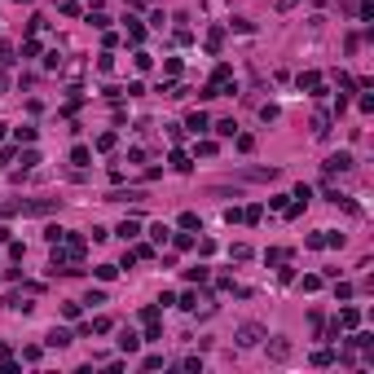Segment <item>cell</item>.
<instances>
[{
    "label": "cell",
    "instance_id": "6da1fadb",
    "mask_svg": "<svg viewBox=\"0 0 374 374\" xmlns=\"http://www.w3.org/2000/svg\"><path fill=\"white\" fill-rule=\"evenodd\" d=\"M352 167V154H330L326 159V172H348Z\"/></svg>",
    "mask_w": 374,
    "mask_h": 374
},
{
    "label": "cell",
    "instance_id": "7a4b0ae2",
    "mask_svg": "<svg viewBox=\"0 0 374 374\" xmlns=\"http://www.w3.org/2000/svg\"><path fill=\"white\" fill-rule=\"evenodd\" d=\"M299 88H304V93H321V75L317 71H304V75H299Z\"/></svg>",
    "mask_w": 374,
    "mask_h": 374
},
{
    "label": "cell",
    "instance_id": "3957f363",
    "mask_svg": "<svg viewBox=\"0 0 374 374\" xmlns=\"http://www.w3.org/2000/svg\"><path fill=\"white\" fill-rule=\"evenodd\" d=\"M357 321H361V313H357V308H343V313H339V321H335V326L352 330V326H357Z\"/></svg>",
    "mask_w": 374,
    "mask_h": 374
},
{
    "label": "cell",
    "instance_id": "277c9868",
    "mask_svg": "<svg viewBox=\"0 0 374 374\" xmlns=\"http://www.w3.org/2000/svg\"><path fill=\"white\" fill-rule=\"evenodd\" d=\"M185 128H189V132L198 137V132H207L211 123H207V115H189V119H185Z\"/></svg>",
    "mask_w": 374,
    "mask_h": 374
},
{
    "label": "cell",
    "instance_id": "5b68a950",
    "mask_svg": "<svg viewBox=\"0 0 374 374\" xmlns=\"http://www.w3.org/2000/svg\"><path fill=\"white\" fill-rule=\"evenodd\" d=\"M260 335H264L260 326H242L238 330V343H260Z\"/></svg>",
    "mask_w": 374,
    "mask_h": 374
},
{
    "label": "cell",
    "instance_id": "8992f818",
    "mask_svg": "<svg viewBox=\"0 0 374 374\" xmlns=\"http://www.w3.org/2000/svg\"><path fill=\"white\" fill-rule=\"evenodd\" d=\"M119 348H123V352H137V348H141V339H137L132 330H123V335H119Z\"/></svg>",
    "mask_w": 374,
    "mask_h": 374
},
{
    "label": "cell",
    "instance_id": "52a82bcc",
    "mask_svg": "<svg viewBox=\"0 0 374 374\" xmlns=\"http://www.w3.org/2000/svg\"><path fill=\"white\" fill-rule=\"evenodd\" d=\"M44 343H49V348H66V343H71V335H66V330H53Z\"/></svg>",
    "mask_w": 374,
    "mask_h": 374
},
{
    "label": "cell",
    "instance_id": "ba28073f",
    "mask_svg": "<svg viewBox=\"0 0 374 374\" xmlns=\"http://www.w3.org/2000/svg\"><path fill=\"white\" fill-rule=\"evenodd\" d=\"M313 132H317V137H326V132H330V115H326V110L313 119Z\"/></svg>",
    "mask_w": 374,
    "mask_h": 374
},
{
    "label": "cell",
    "instance_id": "9c48e42d",
    "mask_svg": "<svg viewBox=\"0 0 374 374\" xmlns=\"http://www.w3.org/2000/svg\"><path fill=\"white\" fill-rule=\"evenodd\" d=\"M88 159H93V154H88V145H75V150H71V163H79V167H84Z\"/></svg>",
    "mask_w": 374,
    "mask_h": 374
},
{
    "label": "cell",
    "instance_id": "30bf717a",
    "mask_svg": "<svg viewBox=\"0 0 374 374\" xmlns=\"http://www.w3.org/2000/svg\"><path fill=\"white\" fill-rule=\"evenodd\" d=\"M181 229H203V220H198L194 211H185V216H181Z\"/></svg>",
    "mask_w": 374,
    "mask_h": 374
},
{
    "label": "cell",
    "instance_id": "8fae6325",
    "mask_svg": "<svg viewBox=\"0 0 374 374\" xmlns=\"http://www.w3.org/2000/svg\"><path fill=\"white\" fill-rule=\"evenodd\" d=\"M172 167H176V172H189V154L176 150V154H172Z\"/></svg>",
    "mask_w": 374,
    "mask_h": 374
},
{
    "label": "cell",
    "instance_id": "7c38bea8",
    "mask_svg": "<svg viewBox=\"0 0 374 374\" xmlns=\"http://www.w3.org/2000/svg\"><path fill=\"white\" fill-rule=\"evenodd\" d=\"M119 233H123V238L132 242V238H137V233H141V229H137V220H123V225H119Z\"/></svg>",
    "mask_w": 374,
    "mask_h": 374
},
{
    "label": "cell",
    "instance_id": "4fadbf2b",
    "mask_svg": "<svg viewBox=\"0 0 374 374\" xmlns=\"http://www.w3.org/2000/svg\"><path fill=\"white\" fill-rule=\"evenodd\" d=\"M97 150H115V132H101V137H97Z\"/></svg>",
    "mask_w": 374,
    "mask_h": 374
},
{
    "label": "cell",
    "instance_id": "5bb4252c",
    "mask_svg": "<svg viewBox=\"0 0 374 374\" xmlns=\"http://www.w3.org/2000/svg\"><path fill=\"white\" fill-rule=\"evenodd\" d=\"M233 128H238L233 119H220V123H216V132H220V137H233Z\"/></svg>",
    "mask_w": 374,
    "mask_h": 374
},
{
    "label": "cell",
    "instance_id": "9a60e30c",
    "mask_svg": "<svg viewBox=\"0 0 374 374\" xmlns=\"http://www.w3.org/2000/svg\"><path fill=\"white\" fill-rule=\"evenodd\" d=\"M330 361H335V352H330V348H321L317 357H313V365H330Z\"/></svg>",
    "mask_w": 374,
    "mask_h": 374
},
{
    "label": "cell",
    "instance_id": "2e32d148",
    "mask_svg": "<svg viewBox=\"0 0 374 374\" xmlns=\"http://www.w3.org/2000/svg\"><path fill=\"white\" fill-rule=\"evenodd\" d=\"M44 238H49V242H62V238H66V229H57V225H49V229H44Z\"/></svg>",
    "mask_w": 374,
    "mask_h": 374
},
{
    "label": "cell",
    "instance_id": "e0dca14e",
    "mask_svg": "<svg viewBox=\"0 0 374 374\" xmlns=\"http://www.w3.org/2000/svg\"><path fill=\"white\" fill-rule=\"evenodd\" d=\"M141 321H159V304H145L141 308Z\"/></svg>",
    "mask_w": 374,
    "mask_h": 374
},
{
    "label": "cell",
    "instance_id": "ac0fdd59",
    "mask_svg": "<svg viewBox=\"0 0 374 374\" xmlns=\"http://www.w3.org/2000/svg\"><path fill=\"white\" fill-rule=\"evenodd\" d=\"M9 233H13V229H5V225H0V242H9Z\"/></svg>",
    "mask_w": 374,
    "mask_h": 374
},
{
    "label": "cell",
    "instance_id": "d6986e66",
    "mask_svg": "<svg viewBox=\"0 0 374 374\" xmlns=\"http://www.w3.org/2000/svg\"><path fill=\"white\" fill-rule=\"evenodd\" d=\"M5 84H9V79H5V71H0V93H5Z\"/></svg>",
    "mask_w": 374,
    "mask_h": 374
},
{
    "label": "cell",
    "instance_id": "ffe728a7",
    "mask_svg": "<svg viewBox=\"0 0 374 374\" xmlns=\"http://www.w3.org/2000/svg\"><path fill=\"white\" fill-rule=\"evenodd\" d=\"M291 5H299V0H282V9H291Z\"/></svg>",
    "mask_w": 374,
    "mask_h": 374
},
{
    "label": "cell",
    "instance_id": "44dd1931",
    "mask_svg": "<svg viewBox=\"0 0 374 374\" xmlns=\"http://www.w3.org/2000/svg\"><path fill=\"white\" fill-rule=\"evenodd\" d=\"M0 137H5V128H0Z\"/></svg>",
    "mask_w": 374,
    "mask_h": 374
}]
</instances>
